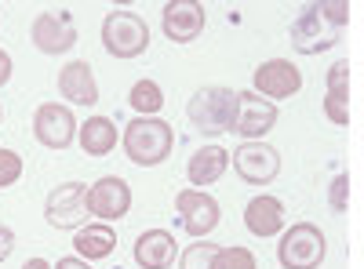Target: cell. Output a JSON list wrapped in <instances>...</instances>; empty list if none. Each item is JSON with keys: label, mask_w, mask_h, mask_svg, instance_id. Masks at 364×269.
Wrapping results in <instances>:
<instances>
[{"label": "cell", "mask_w": 364, "mask_h": 269, "mask_svg": "<svg viewBox=\"0 0 364 269\" xmlns=\"http://www.w3.org/2000/svg\"><path fill=\"white\" fill-rule=\"evenodd\" d=\"M120 142H124V153L132 164L157 168L175 149V128L168 121H161V116H135V121H128Z\"/></svg>", "instance_id": "obj_2"}, {"label": "cell", "mask_w": 364, "mask_h": 269, "mask_svg": "<svg viewBox=\"0 0 364 269\" xmlns=\"http://www.w3.org/2000/svg\"><path fill=\"white\" fill-rule=\"evenodd\" d=\"M22 178V157L15 149H0V190H11Z\"/></svg>", "instance_id": "obj_25"}, {"label": "cell", "mask_w": 364, "mask_h": 269, "mask_svg": "<svg viewBox=\"0 0 364 269\" xmlns=\"http://www.w3.org/2000/svg\"><path fill=\"white\" fill-rule=\"evenodd\" d=\"M55 269H91L84 258H58V265Z\"/></svg>", "instance_id": "obj_29"}, {"label": "cell", "mask_w": 364, "mask_h": 269, "mask_svg": "<svg viewBox=\"0 0 364 269\" xmlns=\"http://www.w3.org/2000/svg\"><path fill=\"white\" fill-rule=\"evenodd\" d=\"M175 212H178L182 229H186L190 236H197V241H204L223 219L219 200L211 197L208 190H182V193H175Z\"/></svg>", "instance_id": "obj_9"}, {"label": "cell", "mask_w": 364, "mask_h": 269, "mask_svg": "<svg viewBox=\"0 0 364 269\" xmlns=\"http://www.w3.org/2000/svg\"><path fill=\"white\" fill-rule=\"evenodd\" d=\"M186 116L197 135L219 138L233 128L237 116V92L233 87H200V92L186 102Z\"/></svg>", "instance_id": "obj_3"}, {"label": "cell", "mask_w": 364, "mask_h": 269, "mask_svg": "<svg viewBox=\"0 0 364 269\" xmlns=\"http://www.w3.org/2000/svg\"><path fill=\"white\" fill-rule=\"evenodd\" d=\"M204 4L197 0H168L164 11H161V26H164V37L171 44H190L204 33Z\"/></svg>", "instance_id": "obj_14"}, {"label": "cell", "mask_w": 364, "mask_h": 269, "mask_svg": "<svg viewBox=\"0 0 364 269\" xmlns=\"http://www.w3.org/2000/svg\"><path fill=\"white\" fill-rule=\"evenodd\" d=\"M44 219L51 229H80L87 219V186L84 182H63L44 200Z\"/></svg>", "instance_id": "obj_7"}, {"label": "cell", "mask_w": 364, "mask_h": 269, "mask_svg": "<svg viewBox=\"0 0 364 269\" xmlns=\"http://www.w3.org/2000/svg\"><path fill=\"white\" fill-rule=\"evenodd\" d=\"M15 251V229L11 226H0V262Z\"/></svg>", "instance_id": "obj_27"}, {"label": "cell", "mask_w": 364, "mask_h": 269, "mask_svg": "<svg viewBox=\"0 0 364 269\" xmlns=\"http://www.w3.org/2000/svg\"><path fill=\"white\" fill-rule=\"evenodd\" d=\"M211 269H259L255 255L248 248H219L215 258H211Z\"/></svg>", "instance_id": "obj_23"}, {"label": "cell", "mask_w": 364, "mask_h": 269, "mask_svg": "<svg viewBox=\"0 0 364 269\" xmlns=\"http://www.w3.org/2000/svg\"><path fill=\"white\" fill-rule=\"evenodd\" d=\"M128 102H132V109H135L139 116H157V113L164 109V92H161L157 80H135Z\"/></svg>", "instance_id": "obj_22"}, {"label": "cell", "mask_w": 364, "mask_h": 269, "mask_svg": "<svg viewBox=\"0 0 364 269\" xmlns=\"http://www.w3.org/2000/svg\"><path fill=\"white\" fill-rule=\"evenodd\" d=\"M252 84H255V95H262L269 102H281V99L299 95L302 73H299V66L288 62V58H269V62H262L252 73Z\"/></svg>", "instance_id": "obj_13"}, {"label": "cell", "mask_w": 364, "mask_h": 269, "mask_svg": "<svg viewBox=\"0 0 364 269\" xmlns=\"http://www.w3.org/2000/svg\"><path fill=\"white\" fill-rule=\"evenodd\" d=\"M175 255H178V244L168 229H146L135 241V262L142 269H171Z\"/></svg>", "instance_id": "obj_17"}, {"label": "cell", "mask_w": 364, "mask_h": 269, "mask_svg": "<svg viewBox=\"0 0 364 269\" xmlns=\"http://www.w3.org/2000/svg\"><path fill=\"white\" fill-rule=\"evenodd\" d=\"M0 121H4V109H0Z\"/></svg>", "instance_id": "obj_31"}, {"label": "cell", "mask_w": 364, "mask_h": 269, "mask_svg": "<svg viewBox=\"0 0 364 269\" xmlns=\"http://www.w3.org/2000/svg\"><path fill=\"white\" fill-rule=\"evenodd\" d=\"M245 226H248L252 236H262V241L266 236H277L284 229V204L269 193L252 197L248 207H245Z\"/></svg>", "instance_id": "obj_15"}, {"label": "cell", "mask_w": 364, "mask_h": 269, "mask_svg": "<svg viewBox=\"0 0 364 269\" xmlns=\"http://www.w3.org/2000/svg\"><path fill=\"white\" fill-rule=\"evenodd\" d=\"M22 269H55V265H51L48 258H29V262H26Z\"/></svg>", "instance_id": "obj_30"}, {"label": "cell", "mask_w": 364, "mask_h": 269, "mask_svg": "<svg viewBox=\"0 0 364 269\" xmlns=\"http://www.w3.org/2000/svg\"><path fill=\"white\" fill-rule=\"evenodd\" d=\"M8 80H11V55L0 48V87H4Z\"/></svg>", "instance_id": "obj_28"}, {"label": "cell", "mask_w": 364, "mask_h": 269, "mask_svg": "<svg viewBox=\"0 0 364 269\" xmlns=\"http://www.w3.org/2000/svg\"><path fill=\"white\" fill-rule=\"evenodd\" d=\"M77 128H80L77 116L66 106H58V102H44L33 113V135L48 149H70L73 138H77Z\"/></svg>", "instance_id": "obj_12"}, {"label": "cell", "mask_w": 364, "mask_h": 269, "mask_svg": "<svg viewBox=\"0 0 364 269\" xmlns=\"http://www.w3.org/2000/svg\"><path fill=\"white\" fill-rule=\"evenodd\" d=\"M219 244H211V241H197L190 244L186 251L178 255V269H211V258H215Z\"/></svg>", "instance_id": "obj_24"}, {"label": "cell", "mask_w": 364, "mask_h": 269, "mask_svg": "<svg viewBox=\"0 0 364 269\" xmlns=\"http://www.w3.org/2000/svg\"><path fill=\"white\" fill-rule=\"evenodd\" d=\"M102 48L113 58H139L149 48V26L135 11H109L102 18Z\"/></svg>", "instance_id": "obj_5"}, {"label": "cell", "mask_w": 364, "mask_h": 269, "mask_svg": "<svg viewBox=\"0 0 364 269\" xmlns=\"http://www.w3.org/2000/svg\"><path fill=\"white\" fill-rule=\"evenodd\" d=\"M346 186H350V178L346 175H336V182H331V212H346Z\"/></svg>", "instance_id": "obj_26"}, {"label": "cell", "mask_w": 364, "mask_h": 269, "mask_svg": "<svg viewBox=\"0 0 364 269\" xmlns=\"http://www.w3.org/2000/svg\"><path fill=\"white\" fill-rule=\"evenodd\" d=\"M33 48L44 51V55H66L73 44H77V26H73V15L70 11H41L33 18Z\"/></svg>", "instance_id": "obj_11"}, {"label": "cell", "mask_w": 364, "mask_h": 269, "mask_svg": "<svg viewBox=\"0 0 364 269\" xmlns=\"http://www.w3.org/2000/svg\"><path fill=\"white\" fill-rule=\"evenodd\" d=\"M328 255V241L321 226L314 222H295L291 229H284L281 244H277V262L281 269H317Z\"/></svg>", "instance_id": "obj_4"}, {"label": "cell", "mask_w": 364, "mask_h": 269, "mask_svg": "<svg viewBox=\"0 0 364 269\" xmlns=\"http://www.w3.org/2000/svg\"><path fill=\"white\" fill-rule=\"evenodd\" d=\"M73 248H77V258H84V262L109 258L113 248H117V233H113L106 222L84 226V229H77V236H73Z\"/></svg>", "instance_id": "obj_21"}, {"label": "cell", "mask_w": 364, "mask_h": 269, "mask_svg": "<svg viewBox=\"0 0 364 269\" xmlns=\"http://www.w3.org/2000/svg\"><path fill=\"white\" fill-rule=\"evenodd\" d=\"M226 168H230V149L200 146L197 153L190 157V164H186V178H190L193 190H208L211 182H219V178L226 175Z\"/></svg>", "instance_id": "obj_16"}, {"label": "cell", "mask_w": 364, "mask_h": 269, "mask_svg": "<svg viewBox=\"0 0 364 269\" xmlns=\"http://www.w3.org/2000/svg\"><path fill=\"white\" fill-rule=\"evenodd\" d=\"M350 18V4L346 0H317L299 11V18L291 22V48L299 55H321L328 48H336L343 37V26Z\"/></svg>", "instance_id": "obj_1"}, {"label": "cell", "mask_w": 364, "mask_h": 269, "mask_svg": "<svg viewBox=\"0 0 364 269\" xmlns=\"http://www.w3.org/2000/svg\"><path fill=\"white\" fill-rule=\"evenodd\" d=\"M77 138H80V149L87 157H106L117 149V124L109 116H87L77 128Z\"/></svg>", "instance_id": "obj_20"}, {"label": "cell", "mask_w": 364, "mask_h": 269, "mask_svg": "<svg viewBox=\"0 0 364 269\" xmlns=\"http://www.w3.org/2000/svg\"><path fill=\"white\" fill-rule=\"evenodd\" d=\"M230 164L248 186H266L281 175V153L269 142H240L233 149Z\"/></svg>", "instance_id": "obj_8"}, {"label": "cell", "mask_w": 364, "mask_h": 269, "mask_svg": "<svg viewBox=\"0 0 364 269\" xmlns=\"http://www.w3.org/2000/svg\"><path fill=\"white\" fill-rule=\"evenodd\" d=\"M58 92H63L73 106H95L99 102V84H95V70L87 62H70L58 73Z\"/></svg>", "instance_id": "obj_18"}, {"label": "cell", "mask_w": 364, "mask_h": 269, "mask_svg": "<svg viewBox=\"0 0 364 269\" xmlns=\"http://www.w3.org/2000/svg\"><path fill=\"white\" fill-rule=\"evenodd\" d=\"M132 212V186L117 175L99 178L95 186H87V215L99 222H120Z\"/></svg>", "instance_id": "obj_10"}, {"label": "cell", "mask_w": 364, "mask_h": 269, "mask_svg": "<svg viewBox=\"0 0 364 269\" xmlns=\"http://www.w3.org/2000/svg\"><path fill=\"white\" fill-rule=\"evenodd\" d=\"M324 113L331 116V124H339V128L350 124V62H336L328 70Z\"/></svg>", "instance_id": "obj_19"}, {"label": "cell", "mask_w": 364, "mask_h": 269, "mask_svg": "<svg viewBox=\"0 0 364 269\" xmlns=\"http://www.w3.org/2000/svg\"><path fill=\"white\" fill-rule=\"evenodd\" d=\"M277 102H269L255 92H237V116H233V128L245 142H262V135H269L277 128Z\"/></svg>", "instance_id": "obj_6"}]
</instances>
